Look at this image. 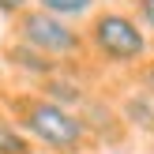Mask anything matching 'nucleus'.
Instances as JSON below:
<instances>
[{"mask_svg": "<svg viewBox=\"0 0 154 154\" xmlns=\"http://www.w3.org/2000/svg\"><path fill=\"white\" fill-rule=\"evenodd\" d=\"M11 109H15V120H19L15 128L26 139L42 143L57 154H75L87 139V124L60 102H49V98H38V94H19V98H11Z\"/></svg>", "mask_w": 154, "mask_h": 154, "instance_id": "nucleus-1", "label": "nucleus"}, {"mask_svg": "<svg viewBox=\"0 0 154 154\" xmlns=\"http://www.w3.org/2000/svg\"><path fill=\"white\" fill-rule=\"evenodd\" d=\"M87 49H94L105 64H139L147 57V34L132 15L98 11L87 26Z\"/></svg>", "mask_w": 154, "mask_h": 154, "instance_id": "nucleus-2", "label": "nucleus"}, {"mask_svg": "<svg viewBox=\"0 0 154 154\" xmlns=\"http://www.w3.org/2000/svg\"><path fill=\"white\" fill-rule=\"evenodd\" d=\"M15 30H19V42L26 45V49L42 53L45 60H75L87 53V42H83V34L75 26H68L64 19H57V15L42 11V8H26V11L15 15Z\"/></svg>", "mask_w": 154, "mask_h": 154, "instance_id": "nucleus-3", "label": "nucleus"}, {"mask_svg": "<svg viewBox=\"0 0 154 154\" xmlns=\"http://www.w3.org/2000/svg\"><path fill=\"white\" fill-rule=\"evenodd\" d=\"M30 150L34 147H30V139L15 128V120L0 113V154H30Z\"/></svg>", "mask_w": 154, "mask_h": 154, "instance_id": "nucleus-4", "label": "nucleus"}, {"mask_svg": "<svg viewBox=\"0 0 154 154\" xmlns=\"http://www.w3.org/2000/svg\"><path fill=\"white\" fill-rule=\"evenodd\" d=\"M38 8L68 23V19H83V15L94 8V0H38Z\"/></svg>", "mask_w": 154, "mask_h": 154, "instance_id": "nucleus-5", "label": "nucleus"}, {"mask_svg": "<svg viewBox=\"0 0 154 154\" xmlns=\"http://www.w3.org/2000/svg\"><path fill=\"white\" fill-rule=\"evenodd\" d=\"M15 64H23V68H30V72H42V75H49L53 72V68H57V64H53V60H45L42 57V53H34V49H26V45H19V49H15Z\"/></svg>", "mask_w": 154, "mask_h": 154, "instance_id": "nucleus-6", "label": "nucleus"}, {"mask_svg": "<svg viewBox=\"0 0 154 154\" xmlns=\"http://www.w3.org/2000/svg\"><path fill=\"white\" fill-rule=\"evenodd\" d=\"M135 4H139V15H143V23H147V26L154 30V0H135Z\"/></svg>", "mask_w": 154, "mask_h": 154, "instance_id": "nucleus-7", "label": "nucleus"}, {"mask_svg": "<svg viewBox=\"0 0 154 154\" xmlns=\"http://www.w3.org/2000/svg\"><path fill=\"white\" fill-rule=\"evenodd\" d=\"M0 11H8V15H19V11H26V0H0Z\"/></svg>", "mask_w": 154, "mask_h": 154, "instance_id": "nucleus-8", "label": "nucleus"}, {"mask_svg": "<svg viewBox=\"0 0 154 154\" xmlns=\"http://www.w3.org/2000/svg\"><path fill=\"white\" fill-rule=\"evenodd\" d=\"M0 79H4V68H0Z\"/></svg>", "mask_w": 154, "mask_h": 154, "instance_id": "nucleus-9", "label": "nucleus"}]
</instances>
